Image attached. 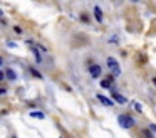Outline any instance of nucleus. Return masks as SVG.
Here are the masks:
<instances>
[{"mask_svg": "<svg viewBox=\"0 0 156 138\" xmlns=\"http://www.w3.org/2000/svg\"><path fill=\"white\" fill-rule=\"evenodd\" d=\"M118 123H119V126H122V128H133L136 125L134 118L129 116V115H119L118 116Z\"/></svg>", "mask_w": 156, "mask_h": 138, "instance_id": "1", "label": "nucleus"}, {"mask_svg": "<svg viewBox=\"0 0 156 138\" xmlns=\"http://www.w3.org/2000/svg\"><path fill=\"white\" fill-rule=\"evenodd\" d=\"M108 68L114 76L121 74V66H119V62L116 61V57H108Z\"/></svg>", "mask_w": 156, "mask_h": 138, "instance_id": "2", "label": "nucleus"}, {"mask_svg": "<svg viewBox=\"0 0 156 138\" xmlns=\"http://www.w3.org/2000/svg\"><path fill=\"white\" fill-rule=\"evenodd\" d=\"M111 98L114 99L116 103H119V104H126V103H128V98H124L122 94H119L114 88H111Z\"/></svg>", "mask_w": 156, "mask_h": 138, "instance_id": "3", "label": "nucleus"}, {"mask_svg": "<svg viewBox=\"0 0 156 138\" xmlns=\"http://www.w3.org/2000/svg\"><path fill=\"white\" fill-rule=\"evenodd\" d=\"M101 73H102V69L99 64H92L89 68V74H91V77H94V79H97V77L101 76Z\"/></svg>", "mask_w": 156, "mask_h": 138, "instance_id": "4", "label": "nucleus"}, {"mask_svg": "<svg viewBox=\"0 0 156 138\" xmlns=\"http://www.w3.org/2000/svg\"><path fill=\"white\" fill-rule=\"evenodd\" d=\"M96 98H97V99H99L104 106H113V103H114V99H109V98L104 96V94H97Z\"/></svg>", "mask_w": 156, "mask_h": 138, "instance_id": "5", "label": "nucleus"}, {"mask_svg": "<svg viewBox=\"0 0 156 138\" xmlns=\"http://www.w3.org/2000/svg\"><path fill=\"white\" fill-rule=\"evenodd\" d=\"M114 74H113V76H109V77H106V79H102L101 81V86L102 88H108V89H111V88H113V86H111V84H113V79H114Z\"/></svg>", "mask_w": 156, "mask_h": 138, "instance_id": "6", "label": "nucleus"}, {"mask_svg": "<svg viewBox=\"0 0 156 138\" xmlns=\"http://www.w3.org/2000/svg\"><path fill=\"white\" fill-rule=\"evenodd\" d=\"M5 77H7L8 81H15V79H17V74H15L14 69L7 68V69H5Z\"/></svg>", "mask_w": 156, "mask_h": 138, "instance_id": "7", "label": "nucleus"}, {"mask_svg": "<svg viewBox=\"0 0 156 138\" xmlns=\"http://www.w3.org/2000/svg\"><path fill=\"white\" fill-rule=\"evenodd\" d=\"M94 19H96L97 22H102V10L97 7V5L94 7Z\"/></svg>", "mask_w": 156, "mask_h": 138, "instance_id": "8", "label": "nucleus"}, {"mask_svg": "<svg viewBox=\"0 0 156 138\" xmlns=\"http://www.w3.org/2000/svg\"><path fill=\"white\" fill-rule=\"evenodd\" d=\"M30 118H37V120H44V118H45V113H42V111H30Z\"/></svg>", "mask_w": 156, "mask_h": 138, "instance_id": "9", "label": "nucleus"}, {"mask_svg": "<svg viewBox=\"0 0 156 138\" xmlns=\"http://www.w3.org/2000/svg\"><path fill=\"white\" fill-rule=\"evenodd\" d=\"M30 49H32V52H34V56H35V61H37V62H42V57H41V54H39V51H37L34 46H30Z\"/></svg>", "mask_w": 156, "mask_h": 138, "instance_id": "10", "label": "nucleus"}, {"mask_svg": "<svg viewBox=\"0 0 156 138\" xmlns=\"http://www.w3.org/2000/svg\"><path fill=\"white\" fill-rule=\"evenodd\" d=\"M133 106H134V110L138 111V113H141V111H143V104L141 103H138V101H136V103H133Z\"/></svg>", "mask_w": 156, "mask_h": 138, "instance_id": "11", "label": "nucleus"}, {"mask_svg": "<svg viewBox=\"0 0 156 138\" xmlns=\"http://www.w3.org/2000/svg\"><path fill=\"white\" fill-rule=\"evenodd\" d=\"M30 73H32V74H34L35 77H39V79H42V74H41V73H39V71H37V69L30 68Z\"/></svg>", "mask_w": 156, "mask_h": 138, "instance_id": "12", "label": "nucleus"}, {"mask_svg": "<svg viewBox=\"0 0 156 138\" xmlns=\"http://www.w3.org/2000/svg\"><path fill=\"white\" fill-rule=\"evenodd\" d=\"M109 42H111V44H118V42H119L118 35H114V37H109Z\"/></svg>", "mask_w": 156, "mask_h": 138, "instance_id": "13", "label": "nucleus"}, {"mask_svg": "<svg viewBox=\"0 0 156 138\" xmlns=\"http://www.w3.org/2000/svg\"><path fill=\"white\" fill-rule=\"evenodd\" d=\"M14 32H15V34H19V35H20L22 32H24V30H22V27H19V25H15V27H14Z\"/></svg>", "mask_w": 156, "mask_h": 138, "instance_id": "14", "label": "nucleus"}, {"mask_svg": "<svg viewBox=\"0 0 156 138\" xmlns=\"http://www.w3.org/2000/svg\"><path fill=\"white\" fill-rule=\"evenodd\" d=\"M81 20L87 24V22H89V17H87V14H81Z\"/></svg>", "mask_w": 156, "mask_h": 138, "instance_id": "15", "label": "nucleus"}, {"mask_svg": "<svg viewBox=\"0 0 156 138\" xmlns=\"http://www.w3.org/2000/svg\"><path fill=\"white\" fill-rule=\"evenodd\" d=\"M149 130H151V131L156 135V125H149Z\"/></svg>", "mask_w": 156, "mask_h": 138, "instance_id": "16", "label": "nucleus"}, {"mask_svg": "<svg viewBox=\"0 0 156 138\" xmlns=\"http://www.w3.org/2000/svg\"><path fill=\"white\" fill-rule=\"evenodd\" d=\"M3 77H5V71H0V81H2Z\"/></svg>", "mask_w": 156, "mask_h": 138, "instance_id": "17", "label": "nucleus"}, {"mask_svg": "<svg viewBox=\"0 0 156 138\" xmlns=\"http://www.w3.org/2000/svg\"><path fill=\"white\" fill-rule=\"evenodd\" d=\"M8 47L14 49V47H17V44H15V42H8Z\"/></svg>", "mask_w": 156, "mask_h": 138, "instance_id": "18", "label": "nucleus"}, {"mask_svg": "<svg viewBox=\"0 0 156 138\" xmlns=\"http://www.w3.org/2000/svg\"><path fill=\"white\" fill-rule=\"evenodd\" d=\"M7 93V89H3V88H0V94H5Z\"/></svg>", "mask_w": 156, "mask_h": 138, "instance_id": "19", "label": "nucleus"}, {"mask_svg": "<svg viewBox=\"0 0 156 138\" xmlns=\"http://www.w3.org/2000/svg\"><path fill=\"white\" fill-rule=\"evenodd\" d=\"M2 17H3V12H2V10H0V20H2Z\"/></svg>", "mask_w": 156, "mask_h": 138, "instance_id": "20", "label": "nucleus"}, {"mask_svg": "<svg viewBox=\"0 0 156 138\" xmlns=\"http://www.w3.org/2000/svg\"><path fill=\"white\" fill-rule=\"evenodd\" d=\"M153 84H155V86H156V77H153Z\"/></svg>", "mask_w": 156, "mask_h": 138, "instance_id": "21", "label": "nucleus"}, {"mask_svg": "<svg viewBox=\"0 0 156 138\" xmlns=\"http://www.w3.org/2000/svg\"><path fill=\"white\" fill-rule=\"evenodd\" d=\"M2 64H3V59H2V57H0V66H2Z\"/></svg>", "mask_w": 156, "mask_h": 138, "instance_id": "22", "label": "nucleus"}]
</instances>
